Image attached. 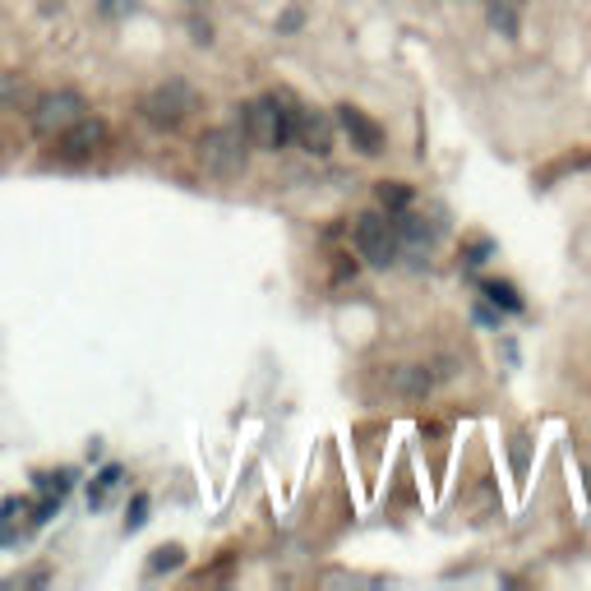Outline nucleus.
Segmentation results:
<instances>
[{"mask_svg": "<svg viewBox=\"0 0 591 591\" xmlns=\"http://www.w3.org/2000/svg\"><path fill=\"white\" fill-rule=\"evenodd\" d=\"M241 130H245V139H250V148L282 153V148L296 139V102H291L287 93L254 97L250 107L241 111Z\"/></svg>", "mask_w": 591, "mask_h": 591, "instance_id": "nucleus-1", "label": "nucleus"}, {"mask_svg": "<svg viewBox=\"0 0 591 591\" xmlns=\"http://www.w3.org/2000/svg\"><path fill=\"white\" fill-rule=\"evenodd\" d=\"M194 157H199V167H204L213 181H241L245 167H250V139H245V130H236V125H213V130L199 134Z\"/></svg>", "mask_w": 591, "mask_h": 591, "instance_id": "nucleus-2", "label": "nucleus"}, {"mask_svg": "<svg viewBox=\"0 0 591 591\" xmlns=\"http://www.w3.org/2000/svg\"><path fill=\"white\" fill-rule=\"evenodd\" d=\"M139 111H144V121L153 125V130H181L194 111H199V93H194L185 79H167V84L148 88Z\"/></svg>", "mask_w": 591, "mask_h": 591, "instance_id": "nucleus-3", "label": "nucleus"}, {"mask_svg": "<svg viewBox=\"0 0 591 591\" xmlns=\"http://www.w3.org/2000/svg\"><path fill=\"white\" fill-rule=\"evenodd\" d=\"M79 116H88V102H84V93H74V88H47V93L33 97V111H28L33 130L47 134V139L70 130Z\"/></svg>", "mask_w": 591, "mask_h": 591, "instance_id": "nucleus-4", "label": "nucleus"}, {"mask_svg": "<svg viewBox=\"0 0 591 591\" xmlns=\"http://www.w3.org/2000/svg\"><path fill=\"white\" fill-rule=\"evenodd\" d=\"M351 241H356V254L370 268H393L402 259L398 236H393V218H384V213H361L356 227H351Z\"/></svg>", "mask_w": 591, "mask_h": 591, "instance_id": "nucleus-5", "label": "nucleus"}, {"mask_svg": "<svg viewBox=\"0 0 591 591\" xmlns=\"http://www.w3.org/2000/svg\"><path fill=\"white\" fill-rule=\"evenodd\" d=\"M107 121L102 116H79V121L70 125V130L56 134V144H61V157L65 162H88V157H97L102 148H107Z\"/></svg>", "mask_w": 591, "mask_h": 591, "instance_id": "nucleus-6", "label": "nucleus"}, {"mask_svg": "<svg viewBox=\"0 0 591 591\" xmlns=\"http://www.w3.org/2000/svg\"><path fill=\"white\" fill-rule=\"evenodd\" d=\"M333 134H338V121L319 107H296V144L314 157L333 153Z\"/></svg>", "mask_w": 591, "mask_h": 591, "instance_id": "nucleus-7", "label": "nucleus"}, {"mask_svg": "<svg viewBox=\"0 0 591 591\" xmlns=\"http://www.w3.org/2000/svg\"><path fill=\"white\" fill-rule=\"evenodd\" d=\"M333 121H338V130L347 134L351 148H356L361 157H379V153H384V130H379V125H374L361 107H338Z\"/></svg>", "mask_w": 591, "mask_h": 591, "instance_id": "nucleus-8", "label": "nucleus"}, {"mask_svg": "<svg viewBox=\"0 0 591 591\" xmlns=\"http://www.w3.org/2000/svg\"><path fill=\"white\" fill-rule=\"evenodd\" d=\"M393 388L407 393V398H425V393L435 388V374L425 370V365H398V370H393Z\"/></svg>", "mask_w": 591, "mask_h": 591, "instance_id": "nucleus-9", "label": "nucleus"}, {"mask_svg": "<svg viewBox=\"0 0 591 591\" xmlns=\"http://www.w3.org/2000/svg\"><path fill=\"white\" fill-rule=\"evenodd\" d=\"M490 28H495L499 37H518V5L513 0H490Z\"/></svg>", "mask_w": 591, "mask_h": 591, "instance_id": "nucleus-10", "label": "nucleus"}, {"mask_svg": "<svg viewBox=\"0 0 591 591\" xmlns=\"http://www.w3.org/2000/svg\"><path fill=\"white\" fill-rule=\"evenodd\" d=\"M121 476H125L121 467H102V476H97V481H93V490H88V504H93V508H102V504H107V499H111V490L121 485Z\"/></svg>", "mask_w": 591, "mask_h": 591, "instance_id": "nucleus-11", "label": "nucleus"}, {"mask_svg": "<svg viewBox=\"0 0 591 591\" xmlns=\"http://www.w3.org/2000/svg\"><path fill=\"white\" fill-rule=\"evenodd\" d=\"M24 93H28L24 74H0V111H14L24 102Z\"/></svg>", "mask_w": 591, "mask_h": 591, "instance_id": "nucleus-12", "label": "nucleus"}, {"mask_svg": "<svg viewBox=\"0 0 591 591\" xmlns=\"http://www.w3.org/2000/svg\"><path fill=\"white\" fill-rule=\"evenodd\" d=\"M379 204H384L388 213H402V208H411V185L384 181V185H379Z\"/></svg>", "mask_w": 591, "mask_h": 591, "instance_id": "nucleus-13", "label": "nucleus"}, {"mask_svg": "<svg viewBox=\"0 0 591 591\" xmlns=\"http://www.w3.org/2000/svg\"><path fill=\"white\" fill-rule=\"evenodd\" d=\"M485 296H490L495 305H504V310H513V314L522 310V296H518L513 282H485Z\"/></svg>", "mask_w": 591, "mask_h": 591, "instance_id": "nucleus-14", "label": "nucleus"}, {"mask_svg": "<svg viewBox=\"0 0 591 591\" xmlns=\"http://www.w3.org/2000/svg\"><path fill=\"white\" fill-rule=\"evenodd\" d=\"M37 490L51 499H65V490H70V471H56V476H37Z\"/></svg>", "mask_w": 591, "mask_h": 591, "instance_id": "nucleus-15", "label": "nucleus"}, {"mask_svg": "<svg viewBox=\"0 0 591 591\" xmlns=\"http://www.w3.org/2000/svg\"><path fill=\"white\" fill-rule=\"evenodd\" d=\"M181 559H185V555H181V545H162L148 568H153V573H162V568H181Z\"/></svg>", "mask_w": 591, "mask_h": 591, "instance_id": "nucleus-16", "label": "nucleus"}, {"mask_svg": "<svg viewBox=\"0 0 591 591\" xmlns=\"http://www.w3.org/2000/svg\"><path fill=\"white\" fill-rule=\"evenodd\" d=\"M148 522V495H134L130 504V518H125V531H139Z\"/></svg>", "mask_w": 591, "mask_h": 591, "instance_id": "nucleus-17", "label": "nucleus"}, {"mask_svg": "<svg viewBox=\"0 0 591 591\" xmlns=\"http://www.w3.org/2000/svg\"><path fill=\"white\" fill-rule=\"evenodd\" d=\"M130 10H134V0H102V14H107V19H125Z\"/></svg>", "mask_w": 591, "mask_h": 591, "instance_id": "nucleus-18", "label": "nucleus"}, {"mask_svg": "<svg viewBox=\"0 0 591 591\" xmlns=\"http://www.w3.org/2000/svg\"><path fill=\"white\" fill-rule=\"evenodd\" d=\"M490 250H495L490 241H471V245H467V264H471V268L485 264V254H490Z\"/></svg>", "mask_w": 591, "mask_h": 591, "instance_id": "nucleus-19", "label": "nucleus"}, {"mask_svg": "<svg viewBox=\"0 0 591 591\" xmlns=\"http://www.w3.org/2000/svg\"><path fill=\"white\" fill-rule=\"evenodd\" d=\"M513 5H527V0H513Z\"/></svg>", "mask_w": 591, "mask_h": 591, "instance_id": "nucleus-20", "label": "nucleus"}]
</instances>
